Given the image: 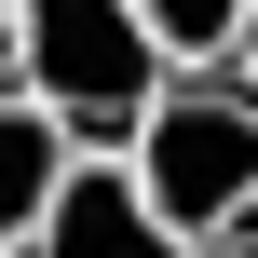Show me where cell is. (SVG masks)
Returning a JSON list of instances; mask_svg holds the SVG:
<instances>
[{
  "instance_id": "obj_3",
  "label": "cell",
  "mask_w": 258,
  "mask_h": 258,
  "mask_svg": "<svg viewBox=\"0 0 258 258\" xmlns=\"http://www.w3.org/2000/svg\"><path fill=\"white\" fill-rule=\"evenodd\" d=\"M27 258H190V245L136 204L122 163H82V177L54 190V218H41V245H27Z\"/></svg>"
},
{
  "instance_id": "obj_8",
  "label": "cell",
  "mask_w": 258,
  "mask_h": 258,
  "mask_svg": "<svg viewBox=\"0 0 258 258\" xmlns=\"http://www.w3.org/2000/svg\"><path fill=\"white\" fill-rule=\"evenodd\" d=\"M218 258H258V218H245V231H231V245H218Z\"/></svg>"
},
{
  "instance_id": "obj_5",
  "label": "cell",
  "mask_w": 258,
  "mask_h": 258,
  "mask_svg": "<svg viewBox=\"0 0 258 258\" xmlns=\"http://www.w3.org/2000/svg\"><path fill=\"white\" fill-rule=\"evenodd\" d=\"M136 27H150V54L177 82H204V68L245 54V0H136Z\"/></svg>"
},
{
  "instance_id": "obj_2",
  "label": "cell",
  "mask_w": 258,
  "mask_h": 258,
  "mask_svg": "<svg viewBox=\"0 0 258 258\" xmlns=\"http://www.w3.org/2000/svg\"><path fill=\"white\" fill-rule=\"evenodd\" d=\"M122 177H136V204H150L190 258H218L258 218V82H245V68L177 82V95L150 109V136L122 150Z\"/></svg>"
},
{
  "instance_id": "obj_7",
  "label": "cell",
  "mask_w": 258,
  "mask_h": 258,
  "mask_svg": "<svg viewBox=\"0 0 258 258\" xmlns=\"http://www.w3.org/2000/svg\"><path fill=\"white\" fill-rule=\"evenodd\" d=\"M231 68H245V82H258V0H245V54H231Z\"/></svg>"
},
{
  "instance_id": "obj_1",
  "label": "cell",
  "mask_w": 258,
  "mask_h": 258,
  "mask_svg": "<svg viewBox=\"0 0 258 258\" xmlns=\"http://www.w3.org/2000/svg\"><path fill=\"white\" fill-rule=\"evenodd\" d=\"M14 95L82 150V163H122L150 136V109L177 95V68L150 54L136 0H14Z\"/></svg>"
},
{
  "instance_id": "obj_6",
  "label": "cell",
  "mask_w": 258,
  "mask_h": 258,
  "mask_svg": "<svg viewBox=\"0 0 258 258\" xmlns=\"http://www.w3.org/2000/svg\"><path fill=\"white\" fill-rule=\"evenodd\" d=\"M0 95H14V0H0Z\"/></svg>"
},
{
  "instance_id": "obj_4",
  "label": "cell",
  "mask_w": 258,
  "mask_h": 258,
  "mask_svg": "<svg viewBox=\"0 0 258 258\" xmlns=\"http://www.w3.org/2000/svg\"><path fill=\"white\" fill-rule=\"evenodd\" d=\"M82 177V150L27 109V95H0V258H27L41 245V218H54V190Z\"/></svg>"
}]
</instances>
